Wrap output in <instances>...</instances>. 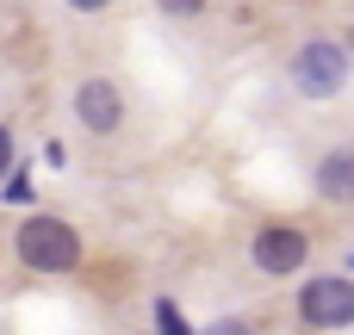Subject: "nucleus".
I'll list each match as a JSON object with an SVG mask.
<instances>
[{"label":"nucleus","mask_w":354,"mask_h":335,"mask_svg":"<svg viewBox=\"0 0 354 335\" xmlns=\"http://www.w3.org/2000/svg\"><path fill=\"white\" fill-rule=\"evenodd\" d=\"M162 335H187V323H180V311H174V305H162Z\"/></svg>","instance_id":"6e6552de"},{"label":"nucleus","mask_w":354,"mask_h":335,"mask_svg":"<svg viewBox=\"0 0 354 335\" xmlns=\"http://www.w3.org/2000/svg\"><path fill=\"white\" fill-rule=\"evenodd\" d=\"M19 261L31 274H68L81 261V236L62 218H25L19 224Z\"/></svg>","instance_id":"f257e3e1"},{"label":"nucleus","mask_w":354,"mask_h":335,"mask_svg":"<svg viewBox=\"0 0 354 335\" xmlns=\"http://www.w3.org/2000/svg\"><path fill=\"white\" fill-rule=\"evenodd\" d=\"M162 12H174V19H193V12H205V0H156Z\"/></svg>","instance_id":"0eeeda50"},{"label":"nucleus","mask_w":354,"mask_h":335,"mask_svg":"<svg viewBox=\"0 0 354 335\" xmlns=\"http://www.w3.org/2000/svg\"><path fill=\"white\" fill-rule=\"evenodd\" d=\"M205 335H255V329H249V323H212Z\"/></svg>","instance_id":"1a4fd4ad"},{"label":"nucleus","mask_w":354,"mask_h":335,"mask_svg":"<svg viewBox=\"0 0 354 335\" xmlns=\"http://www.w3.org/2000/svg\"><path fill=\"white\" fill-rule=\"evenodd\" d=\"M305 255H311V242H305V230H292V224H268V230L255 236V267H261V274H299Z\"/></svg>","instance_id":"20e7f679"},{"label":"nucleus","mask_w":354,"mask_h":335,"mask_svg":"<svg viewBox=\"0 0 354 335\" xmlns=\"http://www.w3.org/2000/svg\"><path fill=\"white\" fill-rule=\"evenodd\" d=\"M68 6H81V12H100V6H106V0H68Z\"/></svg>","instance_id":"9b49d317"},{"label":"nucleus","mask_w":354,"mask_h":335,"mask_svg":"<svg viewBox=\"0 0 354 335\" xmlns=\"http://www.w3.org/2000/svg\"><path fill=\"white\" fill-rule=\"evenodd\" d=\"M6 162H12V137H6V124H0V174H6Z\"/></svg>","instance_id":"9d476101"},{"label":"nucleus","mask_w":354,"mask_h":335,"mask_svg":"<svg viewBox=\"0 0 354 335\" xmlns=\"http://www.w3.org/2000/svg\"><path fill=\"white\" fill-rule=\"evenodd\" d=\"M299 317H305L311 329H348V323H354V280H342V274H317V280H305V292H299Z\"/></svg>","instance_id":"f03ea898"},{"label":"nucleus","mask_w":354,"mask_h":335,"mask_svg":"<svg viewBox=\"0 0 354 335\" xmlns=\"http://www.w3.org/2000/svg\"><path fill=\"white\" fill-rule=\"evenodd\" d=\"M342 81H348V56L336 44H305L292 56V87L305 99H330V93H342Z\"/></svg>","instance_id":"7ed1b4c3"},{"label":"nucleus","mask_w":354,"mask_h":335,"mask_svg":"<svg viewBox=\"0 0 354 335\" xmlns=\"http://www.w3.org/2000/svg\"><path fill=\"white\" fill-rule=\"evenodd\" d=\"M75 112H81V124L87 131H118L124 124V93L112 87V81H81V93H75Z\"/></svg>","instance_id":"39448f33"},{"label":"nucleus","mask_w":354,"mask_h":335,"mask_svg":"<svg viewBox=\"0 0 354 335\" xmlns=\"http://www.w3.org/2000/svg\"><path fill=\"white\" fill-rule=\"evenodd\" d=\"M317 193L336 199V205H348V199H354V149H336V155L317 162Z\"/></svg>","instance_id":"423d86ee"}]
</instances>
